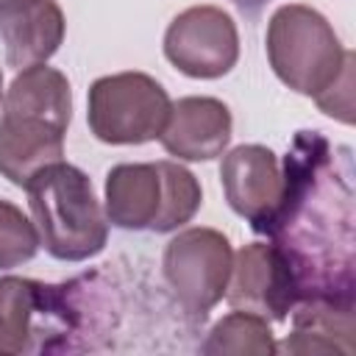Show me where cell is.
Here are the masks:
<instances>
[{
	"mask_svg": "<svg viewBox=\"0 0 356 356\" xmlns=\"http://www.w3.org/2000/svg\"><path fill=\"white\" fill-rule=\"evenodd\" d=\"M234 131L231 108L217 97H181L159 134L161 147L184 161H211L225 153Z\"/></svg>",
	"mask_w": 356,
	"mask_h": 356,
	"instance_id": "cell-11",
	"label": "cell"
},
{
	"mask_svg": "<svg viewBox=\"0 0 356 356\" xmlns=\"http://www.w3.org/2000/svg\"><path fill=\"white\" fill-rule=\"evenodd\" d=\"M64 11L56 0H0V39L17 72L47 64L64 42Z\"/></svg>",
	"mask_w": 356,
	"mask_h": 356,
	"instance_id": "cell-12",
	"label": "cell"
},
{
	"mask_svg": "<svg viewBox=\"0 0 356 356\" xmlns=\"http://www.w3.org/2000/svg\"><path fill=\"white\" fill-rule=\"evenodd\" d=\"M25 192L39 239L53 259L86 261L106 248L108 220L81 167L53 161L25 184Z\"/></svg>",
	"mask_w": 356,
	"mask_h": 356,
	"instance_id": "cell-2",
	"label": "cell"
},
{
	"mask_svg": "<svg viewBox=\"0 0 356 356\" xmlns=\"http://www.w3.org/2000/svg\"><path fill=\"white\" fill-rule=\"evenodd\" d=\"M284 195L261 234L286 256L300 300H353L350 150L300 131L284 159Z\"/></svg>",
	"mask_w": 356,
	"mask_h": 356,
	"instance_id": "cell-1",
	"label": "cell"
},
{
	"mask_svg": "<svg viewBox=\"0 0 356 356\" xmlns=\"http://www.w3.org/2000/svg\"><path fill=\"white\" fill-rule=\"evenodd\" d=\"M167 61L200 81L228 75L239 58V31L220 6H192L181 11L164 31Z\"/></svg>",
	"mask_w": 356,
	"mask_h": 356,
	"instance_id": "cell-7",
	"label": "cell"
},
{
	"mask_svg": "<svg viewBox=\"0 0 356 356\" xmlns=\"http://www.w3.org/2000/svg\"><path fill=\"white\" fill-rule=\"evenodd\" d=\"M3 95H6V92H3V72H0V100H3Z\"/></svg>",
	"mask_w": 356,
	"mask_h": 356,
	"instance_id": "cell-19",
	"label": "cell"
},
{
	"mask_svg": "<svg viewBox=\"0 0 356 356\" xmlns=\"http://www.w3.org/2000/svg\"><path fill=\"white\" fill-rule=\"evenodd\" d=\"M203 353H217V356H270L278 350L275 339H273V328L267 323V317L245 312V309H234L231 314H225L222 320L214 323V328L209 331L206 342L200 345Z\"/></svg>",
	"mask_w": 356,
	"mask_h": 356,
	"instance_id": "cell-16",
	"label": "cell"
},
{
	"mask_svg": "<svg viewBox=\"0 0 356 356\" xmlns=\"http://www.w3.org/2000/svg\"><path fill=\"white\" fill-rule=\"evenodd\" d=\"M39 245V231L28 214L14 203L0 200V270H14L31 261Z\"/></svg>",
	"mask_w": 356,
	"mask_h": 356,
	"instance_id": "cell-17",
	"label": "cell"
},
{
	"mask_svg": "<svg viewBox=\"0 0 356 356\" xmlns=\"http://www.w3.org/2000/svg\"><path fill=\"white\" fill-rule=\"evenodd\" d=\"M234 267V250L217 228L178 231L161 256L164 281L192 317H206L222 298Z\"/></svg>",
	"mask_w": 356,
	"mask_h": 356,
	"instance_id": "cell-6",
	"label": "cell"
},
{
	"mask_svg": "<svg viewBox=\"0 0 356 356\" xmlns=\"http://www.w3.org/2000/svg\"><path fill=\"white\" fill-rule=\"evenodd\" d=\"M220 181L228 206L261 234L284 195L278 156L264 145H239L222 159Z\"/></svg>",
	"mask_w": 356,
	"mask_h": 356,
	"instance_id": "cell-9",
	"label": "cell"
},
{
	"mask_svg": "<svg viewBox=\"0 0 356 356\" xmlns=\"http://www.w3.org/2000/svg\"><path fill=\"white\" fill-rule=\"evenodd\" d=\"M67 131L33 114L3 111L0 117V175L22 186L47 164L61 161Z\"/></svg>",
	"mask_w": 356,
	"mask_h": 356,
	"instance_id": "cell-13",
	"label": "cell"
},
{
	"mask_svg": "<svg viewBox=\"0 0 356 356\" xmlns=\"http://www.w3.org/2000/svg\"><path fill=\"white\" fill-rule=\"evenodd\" d=\"M225 300L234 309L281 323L300 303V289L286 256L273 242H253L234 256Z\"/></svg>",
	"mask_w": 356,
	"mask_h": 356,
	"instance_id": "cell-8",
	"label": "cell"
},
{
	"mask_svg": "<svg viewBox=\"0 0 356 356\" xmlns=\"http://www.w3.org/2000/svg\"><path fill=\"white\" fill-rule=\"evenodd\" d=\"M286 353H353V300L306 298L292 309Z\"/></svg>",
	"mask_w": 356,
	"mask_h": 356,
	"instance_id": "cell-14",
	"label": "cell"
},
{
	"mask_svg": "<svg viewBox=\"0 0 356 356\" xmlns=\"http://www.w3.org/2000/svg\"><path fill=\"white\" fill-rule=\"evenodd\" d=\"M170 106L167 89L147 72H117L89 86L86 120L106 145H145L159 139Z\"/></svg>",
	"mask_w": 356,
	"mask_h": 356,
	"instance_id": "cell-5",
	"label": "cell"
},
{
	"mask_svg": "<svg viewBox=\"0 0 356 356\" xmlns=\"http://www.w3.org/2000/svg\"><path fill=\"white\" fill-rule=\"evenodd\" d=\"M3 111L33 114L67 131L72 120V89L67 75L47 64L19 70L3 95Z\"/></svg>",
	"mask_w": 356,
	"mask_h": 356,
	"instance_id": "cell-15",
	"label": "cell"
},
{
	"mask_svg": "<svg viewBox=\"0 0 356 356\" xmlns=\"http://www.w3.org/2000/svg\"><path fill=\"white\" fill-rule=\"evenodd\" d=\"M231 3H234V6H236L242 14H248V17H256V14H259V11H261V8H264L270 0H231Z\"/></svg>",
	"mask_w": 356,
	"mask_h": 356,
	"instance_id": "cell-18",
	"label": "cell"
},
{
	"mask_svg": "<svg viewBox=\"0 0 356 356\" xmlns=\"http://www.w3.org/2000/svg\"><path fill=\"white\" fill-rule=\"evenodd\" d=\"M200 203L197 178L178 161L117 164L106 175V220L125 231H175L197 214Z\"/></svg>",
	"mask_w": 356,
	"mask_h": 356,
	"instance_id": "cell-3",
	"label": "cell"
},
{
	"mask_svg": "<svg viewBox=\"0 0 356 356\" xmlns=\"http://www.w3.org/2000/svg\"><path fill=\"white\" fill-rule=\"evenodd\" d=\"M39 320L50 328L67 320V286H50L33 278H0V356L36 350Z\"/></svg>",
	"mask_w": 356,
	"mask_h": 356,
	"instance_id": "cell-10",
	"label": "cell"
},
{
	"mask_svg": "<svg viewBox=\"0 0 356 356\" xmlns=\"http://www.w3.org/2000/svg\"><path fill=\"white\" fill-rule=\"evenodd\" d=\"M264 42L278 81L314 100L353 64V53L342 47L334 25L303 3L275 8Z\"/></svg>",
	"mask_w": 356,
	"mask_h": 356,
	"instance_id": "cell-4",
	"label": "cell"
}]
</instances>
